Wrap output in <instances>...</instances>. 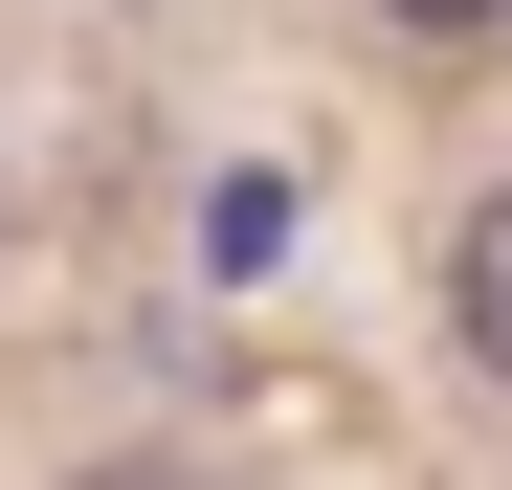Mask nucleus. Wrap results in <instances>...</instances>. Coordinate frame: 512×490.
<instances>
[{"label": "nucleus", "mask_w": 512, "mask_h": 490, "mask_svg": "<svg viewBox=\"0 0 512 490\" xmlns=\"http://www.w3.org/2000/svg\"><path fill=\"white\" fill-rule=\"evenodd\" d=\"M134 490H201V468H134Z\"/></svg>", "instance_id": "3"}, {"label": "nucleus", "mask_w": 512, "mask_h": 490, "mask_svg": "<svg viewBox=\"0 0 512 490\" xmlns=\"http://www.w3.org/2000/svg\"><path fill=\"white\" fill-rule=\"evenodd\" d=\"M446 312H468V357L512 379V179H490V201H468V245H446Z\"/></svg>", "instance_id": "1"}, {"label": "nucleus", "mask_w": 512, "mask_h": 490, "mask_svg": "<svg viewBox=\"0 0 512 490\" xmlns=\"http://www.w3.org/2000/svg\"><path fill=\"white\" fill-rule=\"evenodd\" d=\"M401 23H423V45H490V23H512V0H401Z\"/></svg>", "instance_id": "2"}]
</instances>
